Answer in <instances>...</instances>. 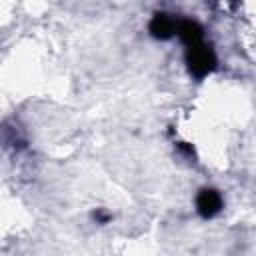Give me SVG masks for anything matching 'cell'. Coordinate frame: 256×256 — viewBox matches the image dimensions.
Listing matches in <instances>:
<instances>
[{
	"label": "cell",
	"instance_id": "1",
	"mask_svg": "<svg viewBox=\"0 0 256 256\" xmlns=\"http://www.w3.org/2000/svg\"><path fill=\"white\" fill-rule=\"evenodd\" d=\"M184 58H186V66H188L190 76H194L196 80H202L208 74H212L216 70V64H218L214 48L204 40L186 46Z\"/></svg>",
	"mask_w": 256,
	"mask_h": 256
},
{
	"label": "cell",
	"instance_id": "2",
	"mask_svg": "<svg viewBox=\"0 0 256 256\" xmlns=\"http://www.w3.org/2000/svg\"><path fill=\"white\" fill-rule=\"evenodd\" d=\"M194 206H196V212H198L200 218L212 220L222 212L224 198H222L220 190H216L212 186H204V188L198 190V194L194 198Z\"/></svg>",
	"mask_w": 256,
	"mask_h": 256
},
{
	"label": "cell",
	"instance_id": "3",
	"mask_svg": "<svg viewBox=\"0 0 256 256\" xmlns=\"http://www.w3.org/2000/svg\"><path fill=\"white\" fill-rule=\"evenodd\" d=\"M176 26H178V18H174L168 12H156L148 22V32L156 40H170L176 36Z\"/></svg>",
	"mask_w": 256,
	"mask_h": 256
},
{
	"label": "cell",
	"instance_id": "4",
	"mask_svg": "<svg viewBox=\"0 0 256 256\" xmlns=\"http://www.w3.org/2000/svg\"><path fill=\"white\" fill-rule=\"evenodd\" d=\"M176 36L182 40L184 46H190V44H196V42H202L204 40V28L196 20L182 18V20H178Z\"/></svg>",
	"mask_w": 256,
	"mask_h": 256
},
{
	"label": "cell",
	"instance_id": "5",
	"mask_svg": "<svg viewBox=\"0 0 256 256\" xmlns=\"http://www.w3.org/2000/svg\"><path fill=\"white\" fill-rule=\"evenodd\" d=\"M2 142H4V146H10L14 150L26 148V138L16 132V126H12V128L2 126Z\"/></svg>",
	"mask_w": 256,
	"mask_h": 256
},
{
	"label": "cell",
	"instance_id": "6",
	"mask_svg": "<svg viewBox=\"0 0 256 256\" xmlns=\"http://www.w3.org/2000/svg\"><path fill=\"white\" fill-rule=\"evenodd\" d=\"M92 218H94L98 224H108V222L112 220V214H110V212H106V210H102V208H98V210H94Z\"/></svg>",
	"mask_w": 256,
	"mask_h": 256
}]
</instances>
